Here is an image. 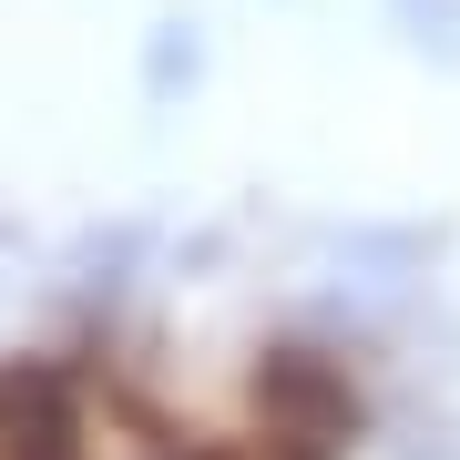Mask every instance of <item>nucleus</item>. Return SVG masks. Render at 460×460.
Listing matches in <instances>:
<instances>
[{"label": "nucleus", "mask_w": 460, "mask_h": 460, "mask_svg": "<svg viewBox=\"0 0 460 460\" xmlns=\"http://www.w3.org/2000/svg\"><path fill=\"white\" fill-rule=\"evenodd\" d=\"M378 21L399 31V51L429 72H460V0H378Z\"/></svg>", "instance_id": "obj_1"}]
</instances>
